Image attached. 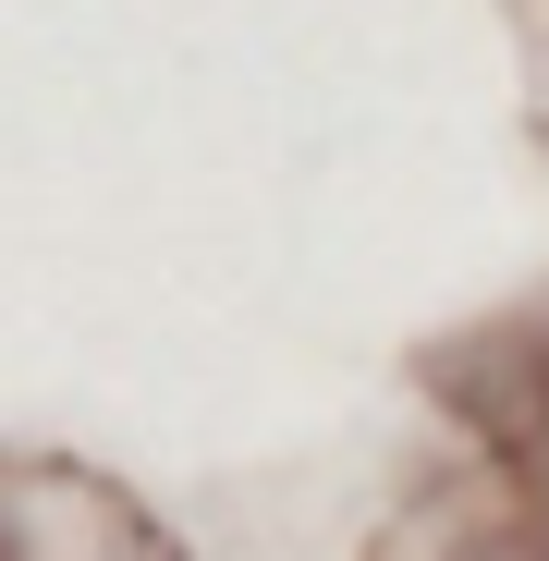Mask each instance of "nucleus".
<instances>
[]
</instances>
